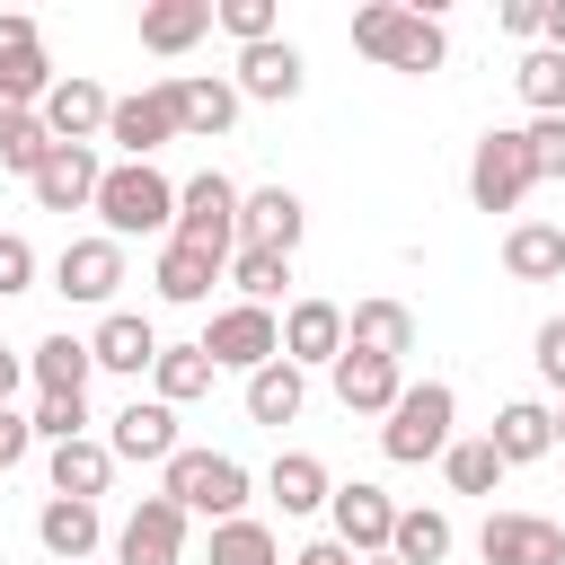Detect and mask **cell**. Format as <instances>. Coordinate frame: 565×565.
<instances>
[{"mask_svg": "<svg viewBox=\"0 0 565 565\" xmlns=\"http://www.w3.org/2000/svg\"><path fill=\"white\" fill-rule=\"evenodd\" d=\"M353 53H371L380 71H441L450 62V35H441L433 9L371 0V9H353Z\"/></svg>", "mask_w": 565, "mask_h": 565, "instance_id": "1", "label": "cell"}, {"mask_svg": "<svg viewBox=\"0 0 565 565\" xmlns=\"http://www.w3.org/2000/svg\"><path fill=\"white\" fill-rule=\"evenodd\" d=\"M459 441V388L450 380H406V397L380 415V450L397 459V468H424V459H441Z\"/></svg>", "mask_w": 565, "mask_h": 565, "instance_id": "2", "label": "cell"}, {"mask_svg": "<svg viewBox=\"0 0 565 565\" xmlns=\"http://www.w3.org/2000/svg\"><path fill=\"white\" fill-rule=\"evenodd\" d=\"M97 221L106 238H177V185L150 159H115L97 185Z\"/></svg>", "mask_w": 565, "mask_h": 565, "instance_id": "3", "label": "cell"}, {"mask_svg": "<svg viewBox=\"0 0 565 565\" xmlns=\"http://www.w3.org/2000/svg\"><path fill=\"white\" fill-rule=\"evenodd\" d=\"M247 486H256V477H247L230 450H177V459L159 468V494H168L185 521H194V512H203V521H238V512H247Z\"/></svg>", "mask_w": 565, "mask_h": 565, "instance_id": "4", "label": "cell"}, {"mask_svg": "<svg viewBox=\"0 0 565 565\" xmlns=\"http://www.w3.org/2000/svg\"><path fill=\"white\" fill-rule=\"evenodd\" d=\"M539 185V159H530V124H494L477 150H468V203L477 212H521Z\"/></svg>", "mask_w": 565, "mask_h": 565, "instance_id": "5", "label": "cell"}, {"mask_svg": "<svg viewBox=\"0 0 565 565\" xmlns=\"http://www.w3.org/2000/svg\"><path fill=\"white\" fill-rule=\"evenodd\" d=\"M238 185L221 177V168H203V177H185L177 185V238L185 247H212V256H238Z\"/></svg>", "mask_w": 565, "mask_h": 565, "instance_id": "6", "label": "cell"}, {"mask_svg": "<svg viewBox=\"0 0 565 565\" xmlns=\"http://www.w3.org/2000/svg\"><path fill=\"white\" fill-rule=\"evenodd\" d=\"M203 353L221 362V371H265V362H282V318L274 309H256V300H230V309H212V327H203Z\"/></svg>", "mask_w": 565, "mask_h": 565, "instance_id": "7", "label": "cell"}, {"mask_svg": "<svg viewBox=\"0 0 565 565\" xmlns=\"http://www.w3.org/2000/svg\"><path fill=\"white\" fill-rule=\"evenodd\" d=\"M115 282H124V238H71L62 256H53V291L62 300H79V309H115Z\"/></svg>", "mask_w": 565, "mask_h": 565, "instance_id": "8", "label": "cell"}, {"mask_svg": "<svg viewBox=\"0 0 565 565\" xmlns=\"http://www.w3.org/2000/svg\"><path fill=\"white\" fill-rule=\"evenodd\" d=\"M115 565H185V512L168 494H141L115 530Z\"/></svg>", "mask_w": 565, "mask_h": 565, "instance_id": "9", "label": "cell"}, {"mask_svg": "<svg viewBox=\"0 0 565 565\" xmlns=\"http://www.w3.org/2000/svg\"><path fill=\"white\" fill-rule=\"evenodd\" d=\"M477 556L486 565H565V530L547 512H486Z\"/></svg>", "mask_w": 565, "mask_h": 565, "instance_id": "10", "label": "cell"}, {"mask_svg": "<svg viewBox=\"0 0 565 565\" xmlns=\"http://www.w3.org/2000/svg\"><path fill=\"white\" fill-rule=\"evenodd\" d=\"M0 97H9V106H26V115L53 97L44 35H35V18H18V9H0Z\"/></svg>", "mask_w": 565, "mask_h": 565, "instance_id": "11", "label": "cell"}, {"mask_svg": "<svg viewBox=\"0 0 565 565\" xmlns=\"http://www.w3.org/2000/svg\"><path fill=\"white\" fill-rule=\"evenodd\" d=\"M106 450L132 459V468H168V459L185 450V441H177V406H168V397H132V406H115Z\"/></svg>", "mask_w": 565, "mask_h": 565, "instance_id": "12", "label": "cell"}, {"mask_svg": "<svg viewBox=\"0 0 565 565\" xmlns=\"http://www.w3.org/2000/svg\"><path fill=\"white\" fill-rule=\"evenodd\" d=\"M97 185H106L97 141H62V150L35 168V203H44V212H97Z\"/></svg>", "mask_w": 565, "mask_h": 565, "instance_id": "13", "label": "cell"}, {"mask_svg": "<svg viewBox=\"0 0 565 565\" xmlns=\"http://www.w3.org/2000/svg\"><path fill=\"white\" fill-rule=\"evenodd\" d=\"M168 97H177V132H194V141H221L247 106L238 79H221V71H185V79H168Z\"/></svg>", "mask_w": 565, "mask_h": 565, "instance_id": "14", "label": "cell"}, {"mask_svg": "<svg viewBox=\"0 0 565 565\" xmlns=\"http://www.w3.org/2000/svg\"><path fill=\"white\" fill-rule=\"evenodd\" d=\"M300 230H309V203H300L291 185H256V194L238 203V247L291 256V247H300Z\"/></svg>", "mask_w": 565, "mask_h": 565, "instance_id": "15", "label": "cell"}, {"mask_svg": "<svg viewBox=\"0 0 565 565\" xmlns=\"http://www.w3.org/2000/svg\"><path fill=\"white\" fill-rule=\"evenodd\" d=\"M106 141H115L124 159H150L159 141H177V97H168V79H159V88H141V97H115Z\"/></svg>", "mask_w": 565, "mask_h": 565, "instance_id": "16", "label": "cell"}, {"mask_svg": "<svg viewBox=\"0 0 565 565\" xmlns=\"http://www.w3.org/2000/svg\"><path fill=\"white\" fill-rule=\"evenodd\" d=\"M327 512H335V539H344L353 556H388V539H397V503H388L380 486H362V477H353V486H335V503H327Z\"/></svg>", "mask_w": 565, "mask_h": 565, "instance_id": "17", "label": "cell"}, {"mask_svg": "<svg viewBox=\"0 0 565 565\" xmlns=\"http://www.w3.org/2000/svg\"><path fill=\"white\" fill-rule=\"evenodd\" d=\"M335 397H344V415H388L397 397H406V362H380V353H335Z\"/></svg>", "mask_w": 565, "mask_h": 565, "instance_id": "18", "label": "cell"}, {"mask_svg": "<svg viewBox=\"0 0 565 565\" xmlns=\"http://www.w3.org/2000/svg\"><path fill=\"white\" fill-rule=\"evenodd\" d=\"M35 539H44V556H53V565H88V556H97V539H106V521H97V503H79V494H44Z\"/></svg>", "mask_w": 565, "mask_h": 565, "instance_id": "19", "label": "cell"}, {"mask_svg": "<svg viewBox=\"0 0 565 565\" xmlns=\"http://www.w3.org/2000/svg\"><path fill=\"white\" fill-rule=\"evenodd\" d=\"M35 115H44V132H53V141H97V132H106V115H115V97H106L97 79H79V71H71V79H53V97H44Z\"/></svg>", "mask_w": 565, "mask_h": 565, "instance_id": "20", "label": "cell"}, {"mask_svg": "<svg viewBox=\"0 0 565 565\" xmlns=\"http://www.w3.org/2000/svg\"><path fill=\"white\" fill-rule=\"evenodd\" d=\"M221 274H230V256H212V247H185V238H168V247H159V265H150L159 300H177V309H203Z\"/></svg>", "mask_w": 565, "mask_h": 565, "instance_id": "21", "label": "cell"}, {"mask_svg": "<svg viewBox=\"0 0 565 565\" xmlns=\"http://www.w3.org/2000/svg\"><path fill=\"white\" fill-rule=\"evenodd\" d=\"M344 344L353 353H380V362H406L415 353V309L406 300H353L344 309Z\"/></svg>", "mask_w": 565, "mask_h": 565, "instance_id": "22", "label": "cell"}, {"mask_svg": "<svg viewBox=\"0 0 565 565\" xmlns=\"http://www.w3.org/2000/svg\"><path fill=\"white\" fill-rule=\"evenodd\" d=\"M335 353H344V309L335 300H291L282 309V362H327L335 371Z\"/></svg>", "mask_w": 565, "mask_h": 565, "instance_id": "23", "label": "cell"}, {"mask_svg": "<svg viewBox=\"0 0 565 565\" xmlns=\"http://www.w3.org/2000/svg\"><path fill=\"white\" fill-rule=\"evenodd\" d=\"M221 26V0H150L141 9V53H194Z\"/></svg>", "mask_w": 565, "mask_h": 565, "instance_id": "24", "label": "cell"}, {"mask_svg": "<svg viewBox=\"0 0 565 565\" xmlns=\"http://www.w3.org/2000/svg\"><path fill=\"white\" fill-rule=\"evenodd\" d=\"M300 79H309V62H300V44H291V35H274V44H247V53H238V97L282 106V97H300Z\"/></svg>", "mask_w": 565, "mask_h": 565, "instance_id": "25", "label": "cell"}, {"mask_svg": "<svg viewBox=\"0 0 565 565\" xmlns=\"http://www.w3.org/2000/svg\"><path fill=\"white\" fill-rule=\"evenodd\" d=\"M88 353H97V371H115V380H141V371L159 362V335H150V318H132V309H106V318H97V335H88Z\"/></svg>", "mask_w": 565, "mask_h": 565, "instance_id": "26", "label": "cell"}, {"mask_svg": "<svg viewBox=\"0 0 565 565\" xmlns=\"http://www.w3.org/2000/svg\"><path fill=\"white\" fill-rule=\"evenodd\" d=\"M88 371H97V353H88V335H44L35 353H26V380H35V397H88Z\"/></svg>", "mask_w": 565, "mask_h": 565, "instance_id": "27", "label": "cell"}, {"mask_svg": "<svg viewBox=\"0 0 565 565\" xmlns=\"http://www.w3.org/2000/svg\"><path fill=\"white\" fill-rule=\"evenodd\" d=\"M486 441L503 450V468H530V459H547V450H556V406L512 397V406H494V433H486Z\"/></svg>", "mask_w": 565, "mask_h": 565, "instance_id": "28", "label": "cell"}, {"mask_svg": "<svg viewBox=\"0 0 565 565\" xmlns=\"http://www.w3.org/2000/svg\"><path fill=\"white\" fill-rule=\"evenodd\" d=\"M265 494L282 503V521H300V512H327V503H335V486H327V459H318V450H282V459L265 468Z\"/></svg>", "mask_w": 565, "mask_h": 565, "instance_id": "29", "label": "cell"}, {"mask_svg": "<svg viewBox=\"0 0 565 565\" xmlns=\"http://www.w3.org/2000/svg\"><path fill=\"white\" fill-rule=\"evenodd\" d=\"M503 274L512 282H565V230L556 221H512L503 230Z\"/></svg>", "mask_w": 565, "mask_h": 565, "instance_id": "30", "label": "cell"}, {"mask_svg": "<svg viewBox=\"0 0 565 565\" xmlns=\"http://www.w3.org/2000/svg\"><path fill=\"white\" fill-rule=\"evenodd\" d=\"M212 380H221V362L203 353V335L194 344H159V362H150V397H168V406L212 397Z\"/></svg>", "mask_w": 565, "mask_h": 565, "instance_id": "31", "label": "cell"}, {"mask_svg": "<svg viewBox=\"0 0 565 565\" xmlns=\"http://www.w3.org/2000/svg\"><path fill=\"white\" fill-rule=\"evenodd\" d=\"M44 468H53V494H79V503H97V494L115 486V450H106V441H88V433H79V441H62Z\"/></svg>", "mask_w": 565, "mask_h": 565, "instance_id": "32", "label": "cell"}, {"mask_svg": "<svg viewBox=\"0 0 565 565\" xmlns=\"http://www.w3.org/2000/svg\"><path fill=\"white\" fill-rule=\"evenodd\" d=\"M300 406H309V371H300V362H265V371L247 380V415H256V424H291Z\"/></svg>", "mask_w": 565, "mask_h": 565, "instance_id": "33", "label": "cell"}, {"mask_svg": "<svg viewBox=\"0 0 565 565\" xmlns=\"http://www.w3.org/2000/svg\"><path fill=\"white\" fill-rule=\"evenodd\" d=\"M203 565H282V539L238 512V521H212V556Z\"/></svg>", "mask_w": 565, "mask_h": 565, "instance_id": "34", "label": "cell"}, {"mask_svg": "<svg viewBox=\"0 0 565 565\" xmlns=\"http://www.w3.org/2000/svg\"><path fill=\"white\" fill-rule=\"evenodd\" d=\"M441 477H450V494H494L503 486V450L477 433V441H450L441 450Z\"/></svg>", "mask_w": 565, "mask_h": 565, "instance_id": "35", "label": "cell"}, {"mask_svg": "<svg viewBox=\"0 0 565 565\" xmlns=\"http://www.w3.org/2000/svg\"><path fill=\"white\" fill-rule=\"evenodd\" d=\"M388 556H397V565H441V556H450V512H424V503H415V512H397Z\"/></svg>", "mask_w": 565, "mask_h": 565, "instance_id": "36", "label": "cell"}, {"mask_svg": "<svg viewBox=\"0 0 565 565\" xmlns=\"http://www.w3.org/2000/svg\"><path fill=\"white\" fill-rule=\"evenodd\" d=\"M230 282H238V300H256V309H274V300H282V282H291V256H265V247H238V256H230Z\"/></svg>", "mask_w": 565, "mask_h": 565, "instance_id": "37", "label": "cell"}, {"mask_svg": "<svg viewBox=\"0 0 565 565\" xmlns=\"http://www.w3.org/2000/svg\"><path fill=\"white\" fill-rule=\"evenodd\" d=\"M512 79H521L530 115H565V53H547V44H539V53H521V71H512Z\"/></svg>", "mask_w": 565, "mask_h": 565, "instance_id": "38", "label": "cell"}, {"mask_svg": "<svg viewBox=\"0 0 565 565\" xmlns=\"http://www.w3.org/2000/svg\"><path fill=\"white\" fill-rule=\"evenodd\" d=\"M53 150H62V141H53V132H44V115H18V124H9V132H0V168H18V177H26V185H35V168H44V159H53Z\"/></svg>", "mask_w": 565, "mask_h": 565, "instance_id": "39", "label": "cell"}, {"mask_svg": "<svg viewBox=\"0 0 565 565\" xmlns=\"http://www.w3.org/2000/svg\"><path fill=\"white\" fill-rule=\"evenodd\" d=\"M26 424H35V441H53V450H62V441H79V433H88V397H35V415H26Z\"/></svg>", "mask_w": 565, "mask_h": 565, "instance_id": "40", "label": "cell"}, {"mask_svg": "<svg viewBox=\"0 0 565 565\" xmlns=\"http://www.w3.org/2000/svg\"><path fill=\"white\" fill-rule=\"evenodd\" d=\"M221 35H238V53L274 44V0H221Z\"/></svg>", "mask_w": 565, "mask_h": 565, "instance_id": "41", "label": "cell"}, {"mask_svg": "<svg viewBox=\"0 0 565 565\" xmlns=\"http://www.w3.org/2000/svg\"><path fill=\"white\" fill-rule=\"evenodd\" d=\"M530 159H539V185L565 177V115H539V124H530Z\"/></svg>", "mask_w": 565, "mask_h": 565, "instance_id": "42", "label": "cell"}, {"mask_svg": "<svg viewBox=\"0 0 565 565\" xmlns=\"http://www.w3.org/2000/svg\"><path fill=\"white\" fill-rule=\"evenodd\" d=\"M26 282H35V247H26L18 230H0V300H9V291H26Z\"/></svg>", "mask_w": 565, "mask_h": 565, "instance_id": "43", "label": "cell"}, {"mask_svg": "<svg viewBox=\"0 0 565 565\" xmlns=\"http://www.w3.org/2000/svg\"><path fill=\"white\" fill-rule=\"evenodd\" d=\"M530 362H539V380L565 397V318H547V327H539V353H530Z\"/></svg>", "mask_w": 565, "mask_h": 565, "instance_id": "44", "label": "cell"}, {"mask_svg": "<svg viewBox=\"0 0 565 565\" xmlns=\"http://www.w3.org/2000/svg\"><path fill=\"white\" fill-rule=\"evenodd\" d=\"M26 450H35V424H26L18 406H0V477H9V468H18Z\"/></svg>", "mask_w": 565, "mask_h": 565, "instance_id": "45", "label": "cell"}, {"mask_svg": "<svg viewBox=\"0 0 565 565\" xmlns=\"http://www.w3.org/2000/svg\"><path fill=\"white\" fill-rule=\"evenodd\" d=\"M494 18H503V35H539L547 26V0H503Z\"/></svg>", "mask_w": 565, "mask_h": 565, "instance_id": "46", "label": "cell"}, {"mask_svg": "<svg viewBox=\"0 0 565 565\" xmlns=\"http://www.w3.org/2000/svg\"><path fill=\"white\" fill-rule=\"evenodd\" d=\"M282 565H362V556H353L344 539H309V547H300V556H282Z\"/></svg>", "mask_w": 565, "mask_h": 565, "instance_id": "47", "label": "cell"}, {"mask_svg": "<svg viewBox=\"0 0 565 565\" xmlns=\"http://www.w3.org/2000/svg\"><path fill=\"white\" fill-rule=\"evenodd\" d=\"M18 380H26V362H18V353H9V344H0V406H9V397H18Z\"/></svg>", "mask_w": 565, "mask_h": 565, "instance_id": "48", "label": "cell"}, {"mask_svg": "<svg viewBox=\"0 0 565 565\" xmlns=\"http://www.w3.org/2000/svg\"><path fill=\"white\" fill-rule=\"evenodd\" d=\"M539 35H547V53H565V0H547V26Z\"/></svg>", "mask_w": 565, "mask_h": 565, "instance_id": "49", "label": "cell"}, {"mask_svg": "<svg viewBox=\"0 0 565 565\" xmlns=\"http://www.w3.org/2000/svg\"><path fill=\"white\" fill-rule=\"evenodd\" d=\"M18 115H26V106H9V97H0V132H9V124H18Z\"/></svg>", "mask_w": 565, "mask_h": 565, "instance_id": "50", "label": "cell"}, {"mask_svg": "<svg viewBox=\"0 0 565 565\" xmlns=\"http://www.w3.org/2000/svg\"><path fill=\"white\" fill-rule=\"evenodd\" d=\"M556 450H565V406H556Z\"/></svg>", "mask_w": 565, "mask_h": 565, "instance_id": "51", "label": "cell"}, {"mask_svg": "<svg viewBox=\"0 0 565 565\" xmlns=\"http://www.w3.org/2000/svg\"><path fill=\"white\" fill-rule=\"evenodd\" d=\"M362 565H397V556H362Z\"/></svg>", "mask_w": 565, "mask_h": 565, "instance_id": "52", "label": "cell"}]
</instances>
